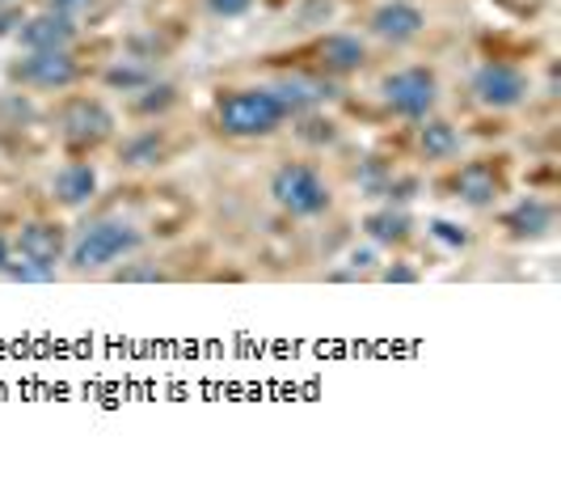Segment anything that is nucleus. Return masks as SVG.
Returning a JSON list of instances; mask_svg holds the SVG:
<instances>
[{
  "label": "nucleus",
  "instance_id": "nucleus-1",
  "mask_svg": "<svg viewBox=\"0 0 561 495\" xmlns=\"http://www.w3.org/2000/svg\"><path fill=\"white\" fill-rule=\"evenodd\" d=\"M216 119L224 135L253 140V135H275L291 115H287V106L275 98L271 85H250V90L224 94L216 106Z\"/></svg>",
  "mask_w": 561,
  "mask_h": 495
},
{
  "label": "nucleus",
  "instance_id": "nucleus-2",
  "mask_svg": "<svg viewBox=\"0 0 561 495\" xmlns=\"http://www.w3.org/2000/svg\"><path fill=\"white\" fill-rule=\"evenodd\" d=\"M144 246V233L135 229L131 221H115V216H102L94 225H85L76 246H72V267L76 271H102V267L123 263L127 255H135Z\"/></svg>",
  "mask_w": 561,
  "mask_h": 495
},
{
  "label": "nucleus",
  "instance_id": "nucleus-3",
  "mask_svg": "<svg viewBox=\"0 0 561 495\" xmlns=\"http://www.w3.org/2000/svg\"><path fill=\"white\" fill-rule=\"evenodd\" d=\"M271 199L279 203L287 216H300V221L321 216V212L334 203L325 178H321L312 165H300V162H287L275 169V178H271Z\"/></svg>",
  "mask_w": 561,
  "mask_h": 495
},
{
  "label": "nucleus",
  "instance_id": "nucleus-4",
  "mask_svg": "<svg viewBox=\"0 0 561 495\" xmlns=\"http://www.w3.org/2000/svg\"><path fill=\"white\" fill-rule=\"evenodd\" d=\"M380 94L389 102V110L393 115H402V119H427L431 110H435L439 102V81L431 68H402V72H393V76H384V85H380Z\"/></svg>",
  "mask_w": 561,
  "mask_h": 495
},
{
  "label": "nucleus",
  "instance_id": "nucleus-5",
  "mask_svg": "<svg viewBox=\"0 0 561 495\" xmlns=\"http://www.w3.org/2000/svg\"><path fill=\"white\" fill-rule=\"evenodd\" d=\"M60 135H63V144L76 149V153L97 149V144H106V140L115 135V115H110L106 102L72 98L60 115Z\"/></svg>",
  "mask_w": 561,
  "mask_h": 495
},
{
  "label": "nucleus",
  "instance_id": "nucleus-6",
  "mask_svg": "<svg viewBox=\"0 0 561 495\" xmlns=\"http://www.w3.org/2000/svg\"><path fill=\"white\" fill-rule=\"evenodd\" d=\"M473 94L490 110H515L528 98V72L515 64H486L473 76Z\"/></svg>",
  "mask_w": 561,
  "mask_h": 495
},
{
  "label": "nucleus",
  "instance_id": "nucleus-7",
  "mask_svg": "<svg viewBox=\"0 0 561 495\" xmlns=\"http://www.w3.org/2000/svg\"><path fill=\"white\" fill-rule=\"evenodd\" d=\"M81 64L68 51H26L22 64H13V81L31 85V90H68L76 85Z\"/></svg>",
  "mask_w": 561,
  "mask_h": 495
},
{
  "label": "nucleus",
  "instance_id": "nucleus-8",
  "mask_svg": "<svg viewBox=\"0 0 561 495\" xmlns=\"http://www.w3.org/2000/svg\"><path fill=\"white\" fill-rule=\"evenodd\" d=\"M17 43L26 51H68L76 43V17H63L56 9H43L17 26Z\"/></svg>",
  "mask_w": 561,
  "mask_h": 495
},
{
  "label": "nucleus",
  "instance_id": "nucleus-9",
  "mask_svg": "<svg viewBox=\"0 0 561 495\" xmlns=\"http://www.w3.org/2000/svg\"><path fill=\"white\" fill-rule=\"evenodd\" d=\"M13 255H22V259H31V263L56 271L60 259L68 255V237H63V229L56 221H31V225H22V233H17Z\"/></svg>",
  "mask_w": 561,
  "mask_h": 495
},
{
  "label": "nucleus",
  "instance_id": "nucleus-10",
  "mask_svg": "<svg viewBox=\"0 0 561 495\" xmlns=\"http://www.w3.org/2000/svg\"><path fill=\"white\" fill-rule=\"evenodd\" d=\"M422 31H427V17L409 0H389V4H380L372 13V34L384 38V43H409V38H418Z\"/></svg>",
  "mask_w": 561,
  "mask_h": 495
},
{
  "label": "nucleus",
  "instance_id": "nucleus-11",
  "mask_svg": "<svg viewBox=\"0 0 561 495\" xmlns=\"http://www.w3.org/2000/svg\"><path fill=\"white\" fill-rule=\"evenodd\" d=\"M553 221H558L553 203L528 196V199H520V203L502 216V229L511 233L515 241H536V237H549V233H553Z\"/></svg>",
  "mask_w": 561,
  "mask_h": 495
},
{
  "label": "nucleus",
  "instance_id": "nucleus-12",
  "mask_svg": "<svg viewBox=\"0 0 561 495\" xmlns=\"http://www.w3.org/2000/svg\"><path fill=\"white\" fill-rule=\"evenodd\" d=\"M271 90H275V98L287 106V115H309V110H317L321 102L334 98V85H330L325 76H300V72L275 81Z\"/></svg>",
  "mask_w": 561,
  "mask_h": 495
},
{
  "label": "nucleus",
  "instance_id": "nucleus-13",
  "mask_svg": "<svg viewBox=\"0 0 561 495\" xmlns=\"http://www.w3.org/2000/svg\"><path fill=\"white\" fill-rule=\"evenodd\" d=\"M317 56H321V68L330 76H350V72H359V68L368 64V47L355 34H325L321 47H317Z\"/></svg>",
  "mask_w": 561,
  "mask_h": 495
},
{
  "label": "nucleus",
  "instance_id": "nucleus-14",
  "mask_svg": "<svg viewBox=\"0 0 561 495\" xmlns=\"http://www.w3.org/2000/svg\"><path fill=\"white\" fill-rule=\"evenodd\" d=\"M456 196L465 199L468 208H490L502 196V174L490 162H468L456 174Z\"/></svg>",
  "mask_w": 561,
  "mask_h": 495
},
{
  "label": "nucleus",
  "instance_id": "nucleus-15",
  "mask_svg": "<svg viewBox=\"0 0 561 495\" xmlns=\"http://www.w3.org/2000/svg\"><path fill=\"white\" fill-rule=\"evenodd\" d=\"M94 191H97V169L89 162H68L51 178V196L63 208H85L94 199Z\"/></svg>",
  "mask_w": 561,
  "mask_h": 495
},
{
  "label": "nucleus",
  "instance_id": "nucleus-16",
  "mask_svg": "<svg viewBox=\"0 0 561 495\" xmlns=\"http://www.w3.org/2000/svg\"><path fill=\"white\" fill-rule=\"evenodd\" d=\"M409 229H414V221H409L406 208H375V212H368L363 216V233L372 237L375 246H402V241H409Z\"/></svg>",
  "mask_w": 561,
  "mask_h": 495
},
{
  "label": "nucleus",
  "instance_id": "nucleus-17",
  "mask_svg": "<svg viewBox=\"0 0 561 495\" xmlns=\"http://www.w3.org/2000/svg\"><path fill=\"white\" fill-rule=\"evenodd\" d=\"M422 128H418V149H422V157L427 162H447V157H456L461 153V132L447 123V119H418Z\"/></svg>",
  "mask_w": 561,
  "mask_h": 495
},
{
  "label": "nucleus",
  "instance_id": "nucleus-18",
  "mask_svg": "<svg viewBox=\"0 0 561 495\" xmlns=\"http://www.w3.org/2000/svg\"><path fill=\"white\" fill-rule=\"evenodd\" d=\"M119 162L123 165H160L165 162V140L156 132H140L131 135V140H123V149H119Z\"/></svg>",
  "mask_w": 561,
  "mask_h": 495
},
{
  "label": "nucleus",
  "instance_id": "nucleus-19",
  "mask_svg": "<svg viewBox=\"0 0 561 495\" xmlns=\"http://www.w3.org/2000/svg\"><path fill=\"white\" fill-rule=\"evenodd\" d=\"M148 81H156L153 68H148V64H115V68H106V85H110V90H123V94H135V90H144Z\"/></svg>",
  "mask_w": 561,
  "mask_h": 495
},
{
  "label": "nucleus",
  "instance_id": "nucleus-20",
  "mask_svg": "<svg viewBox=\"0 0 561 495\" xmlns=\"http://www.w3.org/2000/svg\"><path fill=\"white\" fill-rule=\"evenodd\" d=\"M178 102V90L169 85V81H148L144 90H140V98H135V110L140 115H160V110H169Z\"/></svg>",
  "mask_w": 561,
  "mask_h": 495
},
{
  "label": "nucleus",
  "instance_id": "nucleus-21",
  "mask_svg": "<svg viewBox=\"0 0 561 495\" xmlns=\"http://www.w3.org/2000/svg\"><path fill=\"white\" fill-rule=\"evenodd\" d=\"M0 275H9L13 284H47V280H56V271L31 263V259H22V255H13V250H9V263H4Z\"/></svg>",
  "mask_w": 561,
  "mask_h": 495
},
{
  "label": "nucleus",
  "instance_id": "nucleus-22",
  "mask_svg": "<svg viewBox=\"0 0 561 495\" xmlns=\"http://www.w3.org/2000/svg\"><path fill=\"white\" fill-rule=\"evenodd\" d=\"M427 229H431V237H435V241L452 246V250H465V246H468V229H465V225H456V221H443V216H435Z\"/></svg>",
  "mask_w": 561,
  "mask_h": 495
},
{
  "label": "nucleus",
  "instance_id": "nucleus-23",
  "mask_svg": "<svg viewBox=\"0 0 561 495\" xmlns=\"http://www.w3.org/2000/svg\"><path fill=\"white\" fill-rule=\"evenodd\" d=\"M389 178H393V169L380 162H368L363 165V174H359V187L368 191V196H384V187H389Z\"/></svg>",
  "mask_w": 561,
  "mask_h": 495
},
{
  "label": "nucleus",
  "instance_id": "nucleus-24",
  "mask_svg": "<svg viewBox=\"0 0 561 495\" xmlns=\"http://www.w3.org/2000/svg\"><path fill=\"white\" fill-rule=\"evenodd\" d=\"M300 140H312V144H330V140H338L334 132V123L330 119H317V115H305V128H300Z\"/></svg>",
  "mask_w": 561,
  "mask_h": 495
},
{
  "label": "nucleus",
  "instance_id": "nucleus-25",
  "mask_svg": "<svg viewBox=\"0 0 561 495\" xmlns=\"http://www.w3.org/2000/svg\"><path fill=\"white\" fill-rule=\"evenodd\" d=\"M384 196H389V203H409V199L418 196V178H397V174H393V178H389V187H384Z\"/></svg>",
  "mask_w": 561,
  "mask_h": 495
},
{
  "label": "nucleus",
  "instance_id": "nucleus-26",
  "mask_svg": "<svg viewBox=\"0 0 561 495\" xmlns=\"http://www.w3.org/2000/svg\"><path fill=\"white\" fill-rule=\"evenodd\" d=\"M207 9L228 22V17H246V13L253 9V0H207Z\"/></svg>",
  "mask_w": 561,
  "mask_h": 495
},
{
  "label": "nucleus",
  "instance_id": "nucleus-27",
  "mask_svg": "<svg viewBox=\"0 0 561 495\" xmlns=\"http://www.w3.org/2000/svg\"><path fill=\"white\" fill-rule=\"evenodd\" d=\"M380 280H384V284H418V271L406 263H393L380 271Z\"/></svg>",
  "mask_w": 561,
  "mask_h": 495
},
{
  "label": "nucleus",
  "instance_id": "nucleus-28",
  "mask_svg": "<svg viewBox=\"0 0 561 495\" xmlns=\"http://www.w3.org/2000/svg\"><path fill=\"white\" fill-rule=\"evenodd\" d=\"M115 280H127V284H135V280H165V271H156V267H123Z\"/></svg>",
  "mask_w": 561,
  "mask_h": 495
},
{
  "label": "nucleus",
  "instance_id": "nucleus-29",
  "mask_svg": "<svg viewBox=\"0 0 561 495\" xmlns=\"http://www.w3.org/2000/svg\"><path fill=\"white\" fill-rule=\"evenodd\" d=\"M97 0H51V9L63 13V17H81V13H89Z\"/></svg>",
  "mask_w": 561,
  "mask_h": 495
},
{
  "label": "nucleus",
  "instance_id": "nucleus-30",
  "mask_svg": "<svg viewBox=\"0 0 561 495\" xmlns=\"http://www.w3.org/2000/svg\"><path fill=\"white\" fill-rule=\"evenodd\" d=\"M346 263H350V275H355V271H368V267H375V250H372V246L350 250V255H346Z\"/></svg>",
  "mask_w": 561,
  "mask_h": 495
},
{
  "label": "nucleus",
  "instance_id": "nucleus-31",
  "mask_svg": "<svg viewBox=\"0 0 561 495\" xmlns=\"http://www.w3.org/2000/svg\"><path fill=\"white\" fill-rule=\"evenodd\" d=\"M13 26H22V13H17V9L9 4V9L0 13V34H9V31H13Z\"/></svg>",
  "mask_w": 561,
  "mask_h": 495
},
{
  "label": "nucleus",
  "instance_id": "nucleus-32",
  "mask_svg": "<svg viewBox=\"0 0 561 495\" xmlns=\"http://www.w3.org/2000/svg\"><path fill=\"white\" fill-rule=\"evenodd\" d=\"M4 263H9V241L0 237V271H4Z\"/></svg>",
  "mask_w": 561,
  "mask_h": 495
},
{
  "label": "nucleus",
  "instance_id": "nucleus-33",
  "mask_svg": "<svg viewBox=\"0 0 561 495\" xmlns=\"http://www.w3.org/2000/svg\"><path fill=\"white\" fill-rule=\"evenodd\" d=\"M9 4H17V0H0V9H9Z\"/></svg>",
  "mask_w": 561,
  "mask_h": 495
}]
</instances>
